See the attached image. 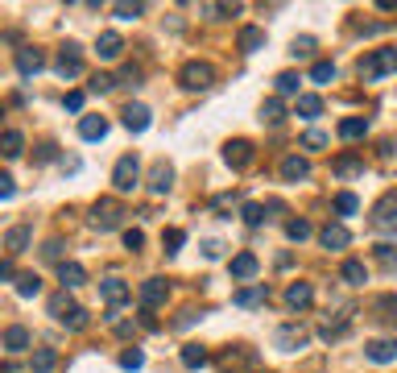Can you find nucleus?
<instances>
[{
	"instance_id": "c756f323",
	"label": "nucleus",
	"mask_w": 397,
	"mask_h": 373,
	"mask_svg": "<svg viewBox=\"0 0 397 373\" xmlns=\"http://www.w3.org/2000/svg\"><path fill=\"white\" fill-rule=\"evenodd\" d=\"M58 323H62V328H70V332H83V328H87V311L75 303V307H67V311L58 315Z\"/></svg>"
},
{
	"instance_id": "49530a36",
	"label": "nucleus",
	"mask_w": 397,
	"mask_h": 373,
	"mask_svg": "<svg viewBox=\"0 0 397 373\" xmlns=\"http://www.w3.org/2000/svg\"><path fill=\"white\" fill-rule=\"evenodd\" d=\"M240 216H244L249 228H257V224H265V207H261V203H244V212H240Z\"/></svg>"
},
{
	"instance_id": "4be33fe9",
	"label": "nucleus",
	"mask_w": 397,
	"mask_h": 373,
	"mask_svg": "<svg viewBox=\"0 0 397 373\" xmlns=\"http://www.w3.org/2000/svg\"><path fill=\"white\" fill-rule=\"evenodd\" d=\"M79 137H83V141H104V137H108V121H104V117H83V121H79Z\"/></svg>"
},
{
	"instance_id": "052dcab7",
	"label": "nucleus",
	"mask_w": 397,
	"mask_h": 373,
	"mask_svg": "<svg viewBox=\"0 0 397 373\" xmlns=\"http://www.w3.org/2000/svg\"><path fill=\"white\" fill-rule=\"evenodd\" d=\"M54 158H58V149H54V146H42V149H38V162H54Z\"/></svg>"
},
{
	"instance_id": "bf43d9fd",
	"label": "nucleus",
	"mask_w": 397,
	"mask_h": 373,
	"mask_svg": "<svg viewBox=\"0 0 397 373\" xmlns=\"http://www.w3.org/2000/svg\"><path fill=\"white\" fill-rule=\"evenodd\" d=\"M199 320V311H183V315H178V320H174V328H190V323Z\"/></svg>"
},
{
	"instance_id": "6ab92c4d",
	"label": "nucleus",
	"mask_w": 397,
	"mask_h": 373,
	"mask_svg": "<svg viewBox=\"0 0 397 373\" xmlns=\"http://www.w3.org/2000/svg\"><path fill=\"white\" fill-rule=\"evenodd\" d=\"M58 282H62V291H75V286L87 282V270L79 261H58Z\"/></svg>"
},
{
	"instance_id": "4d7b16f0",
	"label": "nucleus",
	"mask_w": 397,
	"mask_h": 373,
	"mask_svg": "<svg viewBox=\"0 0 397 373\" xmlns=\"http://www.w3.org/2000/svg\"><path fill=\"white\" fill-rule=\"evenodd\" d=\"M310 50H315V42H310V38H298V42H294V58H306Z\"/></svg>"
},
{
	"instance_id": "c85d7f7f",
	"label": "nucleus",
	"mask_w": 397,
	"mask_h": 373,
	"mask_svg": "<svg viewBox=\"0 0 397 373\" xmlns=\"http://www.w3.org/2000/svg\"><path fill=\"white\" fill-rule=\"evenodd\" d=\"M364 133H369V121H364V117H348V121H339V137H344V141H360Z\"/></svg>"
},
{
	"instance_id": "9d476101",
	"label": "nucleus",
	"mask_w": 397,
	"mask_h": 373,
	"mask_svg": "<svg viewBox=\"0 0 397 373\" xmlns=\"http://www.w3.org/2000/svg\"><path fill=\"white\" fill-rule=\"evenodd\" d=\"M253 158H257V153H253V141H244V137L224 146V162H228L232 171H244V166H253Z\"/></svg>"
},
{
	"instance_id": "2eb2a0df",
	"label": "nucleus",
	"mask_w": 397,
	"mask_h": 373,
	"mask_svg": "<svg viewBox=\"0 0 397 373\" xmlns=\"http://www.w3.org/2000/svg\"><path fill=\"white\" fill-rule=\"evenodd\" d=\"M281 178H285V183H303V178H310V162L298 158V153L281 158Z\"/></svg>"
},
{
	"instance_id": "5701e85b",
	"label": "nucleus",
	"mask_w": 397,
	"mask_h": 373,
	"mask_svg": "<svg viewBox=\"0 0 397 373\" xmlns=\"http://www.w3.org/2000/svg\"><path fill=\"white\" fill-rule=\"evenodd\" d=\"M269 298V286L265 282H253V286H244V291H236V307H257V303H265Z\"/></svg>"
},
{
	"instance_id": "37998d69",
	"label": "nucleus",
	"mask_w": 397,
	"mask_h": 373,
	"mask_svg": "<svg viewBox=\"0 0 397 373\" xmlns=\"http://www.w3.org/2000/svg\"><path fill=\"white\" fill-rule=\"evenodd\" d=\"M141 365H145V352H141V348H129V352H120V369L137 373Z\"/></svg>"
},
{
	"instance_id": "dca6fc26",
	"label": "nucleus",
	"mask_w": 397,
	"mask_h": 373,
	"mask_svg": "<svg viewBox=\"0 0 397 373\" xmlns=\"http://www.w3.org/2000/svg\"><path fill=\"white\" fill-rule=\"evenodd\" d=\"M285 303H290L294 311L310 307V303H315V286H310V282H290V286H285Z\"/></svg>"
},
{
	"instance_id": "bb28decb",
	"label": "nucleus",
	"mask_w": 397,
	"mask_h": 373,
	"mask_svg": "<svg viewBox=\"0 0 397 373\" xmlns=\"http://www.w3.org/2000/svg\"><path fill=\"white\" fill-rule=\"evenodd\" d=\"M236 42H240V50H244V54H257V50L265 46V29H257V25H244Z\"/></svg>"
},
{
	"instance_id": "f704fd0d",
	"label": "nucleus",
	"mask_w": 397,
	"mask_h": 373,
	"mask_svg": "<svg viewBox=\"0 0 397 373\" xmlns=\"http://www.w3.org/2000/svg\"><path fill=\"white\" fill-rule=\"evenodd\" d=\"M348 328H352V320H348V315H344V320H335V323H323V328H319V336H323V340H327V345H331V340H339V336H348Z\"/></svg>"
},
{
	"instance_id": "f8f14e48",
	"label": "nucleus",
	"mask_w": 397,
	"mask_h": 373,
	"mask_svg": "<svg viewBox=\"0 0 397 373\" xmlns=\"http://www.w3.org/2000/svg\"><path fill=\"white\" fill-rule=\"evenodd\" d=\"M17 71H21L25 79H33L38 71H46V54L38 46H21L17 50Z\"/></svg>"
},
{
	"instance_id": "473e14b6",
	"label": "nucleus",
	"mask_w": 397,
	"mask_h": 373,
	"mask_svg": "<svg viewBox=\"0 0 397 373\" xmlns=\"http://www.w3.org/2000/svg\"><path fill=\"white\" fill-rule=\"evenodd\" d=\"M261 121L273 124V129L285 121V108H281V99H265V104H261Z\"/></svg>"
},
{
	"instance_id": "c9c22d12",
	"label": "nucleus",
	"mask_w": 397,
	"mask_h": 373,
	"mask_svg": "<svg viewBox=\"0 0 397 373\" xmlns=\"http://www.w3.org/2000/svg\"><path fill=\"white\" fill-rule=\"evenodd\" d=\"M298 83H303V79H298V75H294V71H281L278 79H273V87H278V96H298Z\"/></svg>"
},
{
	"instance_id": "f03ea898",
	"label": "nucleus",
	"mask_w": 397,
	"mask_h": 373,
	"mask_svg": "<svg viewBox=\"0 0 397 373\" xmlns=\"http://www.w3.org/2000/svg\"><path fill=\"white\" fill-rule=\"evenodd\" d=\"M397 71V50L385 46V50H373L369 58H360V79L364 83H376V79H385V75Z\"/></svg>"
},
{
	"instance_id": "39448f33",
	"label": "nucleus",
	"mask_w": 397,
	"mask_h": 373,
	"mask_svg": "<svg viewBox=\"0 0 397 373\" xmlns=\"http://www.w3.org/2000/svg\"><path fill=\"white\" fill-rule=\"evenodd\" d=\"M306 340H310V328H303V323H281L273 332V345L281 352H298V348H306Z\"/></svg>"
},
{
	"instance_id": "a211bd4d",
	"label": "nucleus",
	"mask_w": 397,
	"mask_h": 373,
	"mask_svg": "<svg viewBox=\"0 0 397 373\" xmlns=\"http://www.w3.org/2000/svg\"><path fill=\"white\" fill-rule=\"evenodd\" d=\"M170 187H174V166H170V162H158V166L149 171V191H153V195H165Z\"/></svg>"
},
{
	"instance_id": "a18cd8bd",
	"label": "nucleus",
	"mask_w": 397,
	"mask_h": 373,
	"mask_svg": "<svg viewBox=\"0 0 397 373\" xmlns=\"http://www.w3.org/2000/svg\"><path fill=\"white\" fill-rule=\"evenodd\" d=\"M376 261H381L389 274H397V249L393 245H376Z\"/></svg>"
},
{
	"instance_id": "4c0bfd02",
	"label": "nucleus",
	"mask_w": 397,
	"mask_h": 373,
	"mask_svg": "<svg viewBox=\"0 0 397 373\" xmlns=\"http://www.w3.org/2000/svg\"><path fill=\"white\" fill-rule=\"evenodd\" d=\"M285 237L303 245V241H310V237H315V228H310V220H290V224H285Z\"/></svg>"
},
{
	"instance_id": "423d86ee",
	"label": "nucleus",
	"mask_w": 397,
	"mask_h": 373,
	"mask_svg": "<svg viewBox=\"0 0 397 373\" xmlns=\"http://www.w3.org/2000/svg\"><path fill=\"white\" fill-rule=\"evenodd\" d=\"M137 298H141V311H153V307H162L165 298H170V282L165 278H145Z\"/></svg>"
},
{
	"instance_id": "13d9d810",
	"label": "nucleus",
	"mask_w": 397,
	"mask_h": 373,
	"mask_svg": "<svg viewBox=\"0 0 397 373\" xmlns=\"http://www.w3.org/2000/svg\"><path fill=\"white\" fill-rule=\"evenodd\" d=\"M120 79H124V83H137V79H141V67H133V63H129V67H120Z\"/></svg>"
},
{
	"instance_id": "6e6552de",
	"label": "nucleus",
	"mask_w": 397,
	"mask_h": 373,
	"mask_svg": "<svg viewBox=\"0 0 397 373\" xmlns=\"http://www.w3.org/2000/svg\"><path fill=\"white\" fill-rule=\"evenodd\" d=\"M99 295L108 303V311H116V307H124V303L133 298V286H129L124 278H104V282H99Z\"/></svg>"
},
{
	"instance_id": "79ce46f5",
	"label": "nucleus",
	"mask_w": 397,
	"mask_h": 373,
	"mask_svg": "<svg viewBox=\"0 0 397 373\" xmlns=\"http://www.w3.org/2000/svg\"><path fill=\"white\" fill-rule=\"evenodd\" d=\"M203 13H207L211 21H224V17H236V13H240V4H203Z\"/></svg>"
},
{
	"instance_id": "1a4fd4ad",
	"label": "nucleus",
	"mask_w": 397,
	"mask_h": 373,
	"mask_svg": "<svg viewBox=\"0 0 397 373\" xmlns=\"http://www.w3.org/2000/svg\"><path fill=\"white\" fill-rule=\"evenodd\" d=\"M373 228H381V232H397V191H389V195L373 207Z\"/></svg>"
},
{
	"instance_id": "20e7f679",
	"label": "nucleus",
	"mask_w": 397,
	"mask_h": 373,
	"mask_svg": "<svg viewBox=\"0 0 397 373\" xmlns=\"http://www.w3.org/2000/svg\"><path fill=\"white\" fill-rule=\"evenodd\" d=\"M137 183H141V162L133 158V153H124L116 166H112V187H116L120 195H129Z\"/></svg>"
},
{
	"instance_id": "cd10ccee",
	"label": "nucleus",
	"mask_w": 397,
	"mask_h": 373,
	"mask_svg": "<svg viewBox=\"0 0 397 373\" xmlns=\"http://www.w3.org/2000/svg\"><path fill=\"white\" fill-rule=\"evenodd\" d=\"M21 149H25V137L17 129H4V133H0V153H4V158H21Z\"/></svg>"
},
{
	"instance_id": "412c9836",
	"label": "nucleus",
	"mask_w": 397,
	"mask_h": 373,
	"mask_svg": "<svg viewBox=\"0 0 397 373\" xmlns=\"http://www.w3.org/2000/svg\"><path fill=\"white\" fill-rule=\"evenodd\" d=\"M319 241H323V249H348L352 245V232L344 228V224H327V228L319 232Z\"/></svg>"
},
{
	"instance_id": "0e129e2a",
	"label": "nucleus",
	"mask_w": 397,
	"mask_h": 373,
	"mask_svg": "<svg viewBox=\"0 0 397 373\" xmlns=\"http://www.w3.org/2000/svg\"><path fill=\"white\" fill-rule=\"evenodd\" d=\"M0 117H4V108H0Z\"/></svg>"
},
{
	"instance_id": "f257e3e1",
	"label": "nucleus",
	"mask_w": 397,
	"mask_h": 373,
	"mask_svg": "<svg viewBox=\"0 0 397 373\" xmlns=\"http://www.w3.org/2000/svg\"><path fill=\"white\" fill-rule=\"evenodd\" d=\"M178 83H183L187 92H211V87H215V67L203 63V58H190V63H183V71H178Z\"/></svg>"
},
{
	"instance_id": "8fccbe9b",
	"label": "nucleus",
	"mask_w": 397,
	"mask_h": 373,
	"mask_svg": "<svg viewBox=\"0 0 397 373\" xmlns=\"http://www.w3.org/2000/svg\"><path fill=\"white\" fill-rule=\"evenodd\" d=\"M323 146H327V133H319V129H310L303 137V149H323Z\"/></svg>"
},
{
	"instance_id": "7c9ffc66",
	"label": "nucleus",
	"mask_w": 397,
	"mask_h": 373,
	"mask_svg": "<svg viewBox=\"0 0 397 373\" xmlns=\"http://www.w3.org/2000/svg\"><path fill=\"white\" fill-rule=\"evenodd\" d=\"M54 365H58V352H54V348H38L33 361H29V369H33V373H50Z\"/></svg>"
},
{
	"instance_id": "a878e982",
	"label": "nucleus",
	"mask_w": 397,
	"mask_h": 373,
	"mask_svg": "<svg viewBox=\"0 0 397 373\" xmlns=\"http://www.w3.org/2000/svg\"><path fill=\"white\" fill-rule=\"evenodd\" d=\"M228 270H232V278H253L261 270V261H257V253H236Z\"/></svg>"
},
{
	"instance_id": "3c124183",
	"label": "nucleus",
	"mask_w": 397,
	"mask_h": 373,
	"mask_svg": "<svg viewBox=\"0 0 397 373\" xmlns=\"http://www.w3.org/2000/svg\"><path fill=\"white\" fill-rule=\"evenodd\" d=\"M141 245H145V232H141V228H129V232H124V249H133V253H137Z\"/></svg>"
},
{
	"instance_id": "72a5a7b5",
	"label": "nucleus",
	"mask_w": 397,
	"mask_h": 373,
	"mask_svg": "<svg viewBox=\"0 0 397 373\" xmlns=\"http://www.w3.org/2000/svg\"><path fill=\"white\" fill-rule=\"evenodd\" d=\"M207 361H211L207 348H199V345H187V348H183V365H187V369H203Z\"/></svg>"
},
{
	"instance_id": "aec40b11",
	"label": "nucleus",
	"mask_w": 397,
	"mask_h": 373,
	"mask_svg": "<svg viewBox=\"0 0 397 373\" xmlns=\"http://www.w3.org/2000/svg\"><path fill=\"white\" fill-rule=\"evenodd\" d=\"M339 278H344L348 286H364V282H369V266H364L360 257H348V261L339 266Z\"/></svg>"
},
{
	"instance_id": "09e8293b",
	"label": "nucleus",
	"mask_w": 397,
	"mask_h": 373,
	"mask_svg": "<svg viewBox=\"0 0 397 373\" xmlns=\"http://www.w3.org/2000/svg\"><path fill=\"white\" fill-rule=\"evenodd\" d=\"M67 307H75V303H70V295H67V291H58V295H50V315H54V320H58V315H62Z\"/></svg>"
},
{
	"instance_id": "393cba45",
	"label": "nucleus",
	"mask_w": 397,
	"mask_h": 373,
	"mask_svg": "<svg viewBox=\"0 0 397 373\" xmlns=\"http://www.w3.org/2000/svg\"><path fill=\"white\" fill-rule=\"evenodd\" d=\"M124 129L145 133V129H149V108H145V104H129V108H124Z\"/></svg>"
},
{
	"instance_id": "864d4df0",
	"label": "nucleus",
	"mask_w": 397,
	"mask_h": 373,
	"mask_svg": "<svg viewBox=\"0 0 397 373\" xmlns=\"http://www.w3.org/2000/svg\"><path fill=\"white\" fill-rule=\"evenodd\" d=\"M112 87H116L112 75H95V79H92V92H112Z\"/></svg>"
},
{
	"instance_id": "0eeeda50",
	"label": "nucleus",
	"mask_w": 397,
	"mask_h": 373,
	"mask_svg": "<svg viewBox=\"0 0 397 373\" xmlns=\"http://www.w3.org/2000/svg\"><path fill=\"white\" fill-rule=\"evenodd\" d=\"M54 71L62 75V79H79V75H83V46H79V42H67L62 54H58V63H54Z\"/></svg>"
},
{
	"instance_id": "e2e57ef3",
	"label": "nucleus",
	"mask_w": 397,
	"mask_h": 373,
	"mask_svg": "<svg viewBox=\"0 0 397 373\" xmlns=\"http://www.w3.org/2000/svg\"><path fill=\"white\" fill-rule=\"evenodd\" d=\"M203 253H207V257H219V253H224V245H219V241H207V245H203Z\"/></svg>"
},
{
	"instance_id": "58836bf2",
	"label": "nucleus",
	"mask_w": 397,
	"mask_h": 373,
	"mask_svg": "<svg viewBox=\"0 0 397 373\" xmlns=\"http://www.w3.org/2000/svg\"><path fill=\"white\" fill-rule=\"evenodd\" d=\"M319 112H323V99L319 96H298V117L303 121H315Z\"/></svg>"
},
{
	"instance_id": "ddd939ff",
	"label": "nucleus",
	"mask_w": 397,
	"mask_h": 373,
	"mask_svg": "<svg viewBox=\"0 0 397 373\" xmlns=\"http://www.w3.org/2000/svg\"><path fill=\"white\" fill-rule=\"evenodd\" d=\"M29 241H33V228H29V224H17V228L4 232V253H9V257H21L25 249H29Z\"/></svg>"
},
{
	"instance_id": "9b49d317",
	"label": "nucleus",
	"mask_w": 397,
	"mask_h": 373,
	"mask_svg": "<svg viewBox=\"0 0 397 373\" xmlns=\"http://www.w3.org/2000/svg\"><path fill=\"white\" fill-rule=\"evenodd\" d=\"M364 357H369L373 365H389V361H397V336H385V340H369V345H364Z\"/></svg>"
},
{
	"instance_id": "680f3d73",
	"label": "nucleus",
	"mask_w": 397,
	"mask_h": 373,
	"mask_svg": "<svg viewBox=\"0 0 397 373\" xmlns=\"http://www.w3.org/2000/svg\"><path fill=\"white\" fill-rule=\"evenodd\" d=\"M9 278H17V270H13V261H0V282H9Z\"/></svg>"
},
{
	"instance_id": "b1692460",
	"label": "nucleus",
	"mask_w": 397,
	"mask_h": 373,
	"mask_svg": "<svg viewBox=\"0 0 397 373\" xmlns=\"http://www.w3.org/2000/svg\"><path fill=\"white\" fill-rule=\"evenodd\" d=\"M29 340H33V336H29V328H21V323L4 328V348H9V352H25V348H29Z\"/></svg>"
},
{
	"instance_id": "c03bdc74",
	"label": "nucleus",
	"mask_w": 397,
	"mask_h": 373,
	"mask_svg": "<svg viewBox=\"0 0 397 373\" xmlns=\"http://www.w3.org/2000/svg\"><path fill=\"white\" fill-rule=\"evenodd\" d=\"M335 79V63H315L310 67V83H331Z\"/></svg>"
},
{
	"instance_id": "6e6d98bb",
	"label": "nucleus",
	"mask_w": 397,
	"mask_h": 373,
	"mask_svg": "<svg viewBox=\"0 0 397 373\" xmlns=\"http://www.w3.org/2000/svg\"><path fill=\"white\" fill-rule=\"evenodd\" d=\"M62 104H67V112H83V92H70Z\"/></svg>"
},
{
	"instance_id": "de8ad7c7",
	"label": "nucleus",
	"mask_w": 397,
	"mask_h": 373,
	"mask_svg": "<svg viewBox=\"0 0 397 373\" xmlns=\"http://www.w3.org/2000/svg\"><path fill=\"white\" fill-rule=\"evenodd\" d=\"M112 13H116L120 21H137L141 13H145V4H112Z\"/></svg>"
},
{
	"instance_id": "5fc2aeb1",
	"label": "nucleus",
	"mask_w": 397,
	"mask_h": 373,
	"mask_svg": "<svg viewBox=\"0 0 397 373\" xmlns=\"http://www.w3.org/2000/svg\"><path fill=\"white\" fill-rule=\"evenodd\" d=\"M13 191H17V183H13V174H4V171H0V199H9V195H13Z\"/></svg>"
},
{
	"instance_id": "a19ab883",
	"label": "nucleus",
	"mask_w": 397,
	"mask_h": 373,
	"mask_svg": "<svg viewBox=\"0 0 397 373\" xmlns=\"http://www.w3.org/2000/svg\"><path fill=\"white\" fill-rule=\"evenodd\" d=\"M335 212H339V216H352V212H360V199L352 195V191H339V195H335Z\"/></svg>"
},
{
	"instance_id": "2f4dec72",
	"label": "nucleus",
	"mask_w": 397,
	"mask_h": 373,
	"mask_svg": "<svg viewBox=\"0 0 397 373\" xmlns=\"http://www.w3.org/2000/svg\"><path fill=\"white\" fill-rule=\"evenodd\" d=\"M17 295L21 298L42 295V278H38V274H17Z\"/></svg>"
},
{
	"instance_id": "e433bc0d",
	"label": "nucleus",
	"mask_w": 397,
	"mask_h": 373,
	"mask_svg": "<svg viewBox=\"0 0 397 373\" xmlns=\"http://www.w3.org/2000/svg\"><path fill=\"white\" fill-rule=\"evenodd\" d=\"M183 245H187V232H183V228H165V232H162V249L170 253V257H174Z\"/></svg>"
},
{
	"instance_id": "ea45409f",
	"label": "nucleus",
	"mask_w": 397,
	"mask_h": 373,
	"mask_svg": "<svg viewBox=\"0 0 397 373\" xmlns=\"http://www.w3.org/2000/svg\"><path fill=\"white\" fill-rule=\"evenodd\" d=\"M373 311L381 315V320H393V323H397V295L376 298V303H373Z\"/></svg>"
},
{
	"instance_id": "4468645a",
	"label": "nucleus",
	"mask_w": 397,
	"mask_h": 373,
	"mask_svg": "<svg viewBox=\"0 0 397 373\" xmlns=\"http://www.w3.org/2000/svg\"><path fill=\"white\" fill-rule=\"evenodd\" d=\"M120 50H124V38H120V33H112V29L95 38V54H99L104 63H116V58H120Z\"/></svg>"
},
{
	"instance_id": "603ef678",
	"label": "nucleus",
	"mask_w": 397,
	"mask_h": 373,
	"mask_svg": "<svg viewBox=\"0 0 397 373\" xmlns=\"http://www.w3.org/2000/svg\"><path fill=\"white\" fill-rule=\"evenodd\" d=\"M42 257H46V261H58V257H62V241H58V237H54V241H46Z\"/></svg>"
},
{
	"instance_id": "f3484780",
	"label": "nucleus",
	"mask_w": 397,
	"mask_h": 373,
	"mask_svg": "<svg viewBox=\"0 0 397 373\" xmlns=\"http://www.w3.org/2000/svg\"><path fill=\"white\" fill-rule=\"evenodd\" d=\"M331 174H335V178H356V174H364V158H356V153H339V158L331 162Z\"/></svg>"
},
{
	"instance_id": "7ed1b4c3",
	"label": "nucleus",
	"mask_w": 397,
	"mask_h": 373,
	"mask_svg": "<svg viewBox=\"0 0 397 373\" xmlns=\"http://www.w3.org/2000/svg\"><path fill=\"white\" fill-rule=\"evenodd\" d=\"M120 220H124V207H120L116 199H95V203H92V224L99 228V232L120 228Z\"/></svg>"
}]
</instances>
